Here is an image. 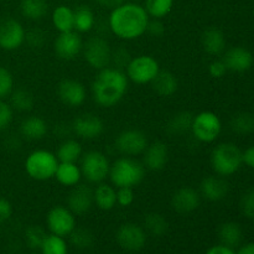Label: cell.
Segmentation results:
<instances>
[{
	"instance_id": "15",
	"label": "cell",
	"mask_w": 254,
	"mask_h": 254,
	"mask_svg": "<svg viewBox=\"0 0 254 254\" xmlns=\"http://www.w3.org/2000/svg\"><path fill=\"white\" fill-rule=\"evenodd\" d=\"M83 49L81 34L77 31L60 32L54 41L55 55L64 61H72L76 59Z\"/></svg>"
},
{
	"instance_id": "9",
	"label": "cell",
	"mask_w": 254,
	"mask_h": 254,
	"mask_svg": "<svg viewBox=\"0 0 254 254\" xmlns=\"http://www.w3.org/2000/svg\"><path fill=\"white\" fill-rule=\"evenodd\" d=\"M82 52H83L84 61L87 62V64L97 71L111 66L112 47L104 37H89L86 42H83Z\"/></svg>"
},
{
	"instance_id": "34",
	"label": "cell",
	"mask_w": 254,
	"mask_h": 254,
	"mask_svg": "<svg viewBox=\"0 0 254 254\" xmlns=\"http://www.w3.org/2000/svg\"><path fill=\"white\" fill-rule=\"evenodd\" d=\"M10 102L9 104L12 107V109L19 112H30L34 108L35 98L31 92L27 89L19 88L14 89L11 94L9 96Z\"/></svg>"
},
{
	"instance_id": "52",
	"label": "cell",
	"mask_w": 254,
	"mask_h": 254,
	"mask_svg": "<svg viewBox=\"0 0 254 254\" xmlns=\"http://www.w3.org/2000/svg\"><path fill=\"white\" fill-rule=\"evenodd\" d=\"M236 254H254V243H246L241 246Z\"/></svg>"
},
{
	"instance_id": "37",
	"label": "cell",
	"mask_w": 254,
	"mask_h": 254,
	"mask_svg": "<svg viewBox=\"0 0 254 254\" xmlns=\"http://www.w3.org/2000/svg\"><path fill=\"white\" fill-rule=\"evenodd\" d=\"M40 250L42 254H68V245L64 237L50 233L45 237Z\"/></svg>"
},
{
	"instance_id": "12",
	"label": "cell",
	"mask_w": 254,
	"mask_h": 254,
	"mask_svg": "<svg viewBox=\"0 0 254 254\" xmlns=\"http://www.w3.org/2000/svg\"><path fill=\"white\" fill-rule=\"evenodd\" d=\"M148 233L143 226L133 222L123 223L116 232V241L119 247L128 252H139L146 245Z\"/></svg>"
},
{
	"instance_id": "8",
	"label": "cell",
	"mask_w": 254,
	"mask_h": 254,
	"mask_svg": "<svg viewBox=\"0 0 254 254\" xmlns=\"http://www.w3.org/2000/svg\"><path fill=\"white\" fill-rule=\"evenodd\" d=\"M191 133L200 143H213L222 131V122L220 117L210 111H203L193 116Z\"/></svg>"
},
{
	"instance_id": "22",
	"label": "cell",
	"mask_w": 254,
	"mask_h": 254,
	"mask_svg": "<svg viewBox=\"0 0 254 254\" xmlns=\"http://www.w3.org/2000/svg\"><path fill=\"white\" fill-rule=\"evenodd\" d=\"M49 127L46 121L39 116H29L20 123V135L31 141H37L47 135Z\"/></svg>"
},
{
	"instance_id": "19",
	"label": "cell",
	"mask_w": 254,
	"mask_h": 254,
	"mask_svg": "<svg viewBox=\"0 0 254 254\" xmlns=\"http://www.w3.org/2000/svg\"><path fill=\"white\" fill-rule=\"evenodd\" d=\"M223 62L228 71L237 72H247L253 66V55L250 50L242 46H235L228 49L223 54Z\"/></svg>"
},
{
	"instance_id": "51",
	"label": "cell",
	"mask_w": 254,
	"mask_h": 254,
	"mask_svg": "<svg viewBox=\"0 0 254 254\" xmlns=\"http://www.w3.org/2000/svg\"><path fill=\"white\" fill-rule=\"evenodd\" d=\"M96 2L98 5H101V6L106 7V9L113 10L114 7L119 6L123 2H126V0H96Z\"/></svg>"
},
{
	"instance_id": "46",
	"label": "cell",
	"mask_w": 254,
	"mask_h": 254,
	"mask_svg": "<svg viewBox=\"0 0 254 254\" xmlns=\"http://www.w3.org/2000/svg\"><path fill=\"white\" fill-rule=\"evenodd\" d=\"M227 67H226L223 60H213L210 64H208V73L212 78H222L225 74L227 73Z\"/></svg>"
},
{
	"instance_id": "40",
	"label": "cell",
	"mask_w": 254,
	"mask_h": 254,
	"mask_svg": "<svg viewBox=\"0 0 254 254\" xmlns=\"http://www.w3.org/2000/svg\"><path fill=\"white\" fill-rule=\"evenodd\" d=\"M14 91V77L4 66H0V99H5Z\"/></svg>"
},
{
	"instance_id": "4",
	"label": "cell",
	"mask_w": 254,
	"mask_h": 254,
	"mask_svg": "<svg viewBox=\"0 0 254 254\" xmlns=\"http://www.w3.org/2000/svg\"><path fill=\"white\" fill-rule=\"evenodd\" d=\"M60 161L56 154L46 149H36L25 159L24 168L27 176L35 181H49L55 179Z\"/></svg>"
},
{
	"instance_id": "27",
	"label": "cell",
	"mask_w": 254,
	"mask_h": 254,
	"mask_svg": "<svg viewBox=\"0 0 254 254\" xmlns=\"http://www.w3.org/2000/svg\"><path fill=\"white\" fill-rule=\"evenodd\" d=\"M52 25L59 32H68L74 30V10L67 5H59L52 11Z\"/></svg>"
},
{
	"instance_id": "48",
	"label": "cell",
	"mask_w": 254,
	"mask_h": 254,
	"mask_svg": "<svg viewBox=\"0 0 254 254\" xmlns=\"http://www.w3.org/2000/svg\"><path fill=\"white\" fill-rule=\"evenodd\" d=\"M146 32H149V34H150L151 36H154V37L163 36L164 32H165V27H164V24L161 22V19L149 20Z\"/></svg>"
},
{
	"instance_id": "43",
	"label": "cell",
	"mask_w": 254,
	"mask_h": 254,
	"mask_svg": "<svg viewBox=\"0 0 254 254\" xmlns=\"http://www.w3.org/2000/svg\"><path fill=\"white\" fill-rule=\"evenodd\" d=\"M131 56L129 55V52L127 51L124 47H118L116 51L112 50V62L111 64H114L116 68H126L128 62L130 61Z\"/></svg>"
},
{
	"instance_id": "44",
	"label": "cell",
	"mask_w": 254,
	"mask_h": 254,
	"mask_svg": "<svg viewBox=\"0 0 254 254\" xmlns=\"http://www.w3.org/2000/svg\"><path fill=\"white\" fill-rule=\"evenodd\" d=\"M134 191L131 188L117 189V205L121 207H129L134 202Z\"/></svg>"
},
{
	"instance_id": "35",
	"label": "cell",
	"mask_w": 254,
	"mask_h": 254,
	"mask_svg": "<svg viewBox=\"0 0 254 254\" xmlns=\"http://www.w3.org/2000/svg\"><path fill=\"white\" fill-rule=\"evenodd\" d=\"M231 129L240 135H248L254 131V116L248 112L235 114L230 122Z\"/></svg>"
},
{
	"instance_id": "41",
	"label": "cell",
	"mask_w": 254,
	"mask_h": 254,
	"mask_svg": "<svg viewBox=\"0 0 254 254\" xmlns=\"http://www.w3.org/2000/svg\"><path fill=\"white\" fill-rule=\"evenodd\" d=\"M14 119V109L4 99H0V131L9 128Z\"/></svg>"
},
{
	"instance_id": "7",
	"label": "cell",
	"mask_w": 254,
	"mask_h": 254,
	"mask_svg": "<svg viewBox=\"0 0 254 254\" xmlns=\"http://www.w3.org/2000/svg\"><path fill=\"white\" fill-rule=\"evenodd\" d=\"M82 176L91 184L104 183L109 176L111 163L106 154L99 150H89L79 159Z\"/></svg>"
},
{
	"instance_id": "36",
	"label": "cell",
	"mask_w": 254,
	"mask_h": 254,
	"mask_svg": "<svg viewBox=\"0 0 254 254\" xmlns=\"http://www.w3.org/2000/svg\"><path fill=\"white\" fill-rule=\"evenodd\" d=\"M146 12L153 19H163L168 16L174 6V0H144Z\"/></svg>"
},
{
	"instance_id": "25",
	"label": "cell",
	"mask_w": 254,
	"mask_h": 254,
	"mask_svg": "<svg viewBox=\"0 0 254 254\" xmlns=\"http://www.w3.org/2000/svg\"><path fill=\"white\" fill-rule=\"evenodd\" d=\"M93 202L102 211L113 210L117 206V189L111 184H97L93 189Z\"/></svg>"
},
{
	"instance_id": "20",
	"label": "cell",
	"mask_w": 254,
	"mask_h": 254,
	"mask_svg": "<svg viewBox=\"0 0 254 254\" xmlns=\"http://www.w3.org/2000/svg\"><path fill=\"white\" fill-rule=\"evenodd\" d=\"M230 186L228 183L220 175H210L202 179L200 184L201 197L211 202H218L228 195Z\"/></svg>"
},
{
	"instance_id": "30",
	"label": "cell",
	"mask_w": 254,
	"mask_h": 254,
	"mask_svg": "<svg viewBox=\"0 0 254 254\" xmlns=\"http://www.w3.org/2000/svg\"><path fill=\"white\" fill-rule=\"evenodd\" d=\"M20 11L25 19L39 21L46 16L49 11V4L46 0H21Z\"/></svg>"
},
{
	"instance_id": "42",
	"label": "cell",
	"mask_w": 254,
	"mask_h": 254,
	"mask_svg": "<svg viewBox=\"0 0 254 254\" xmlns=\"http://www.w3.org/2000/svg\"><path fill=\"white\" fill-rule=\"evenodd\" d=\"M240 208L245 217L254 220V191H248L242 196Z\"/></svg>"
},
{
	"instance_id": "21",
	"label": "cell",
	"mask_w": 254,
	"mask_h": 254,
	"mask_svg": "<svg viewBox=\"0 0 254 254\" xmlns=\"http://www.w3.org/2000/svg\"><path fill=\"white\" fill-rule=\"evenodd\" d=\"M169 161V148L164 141H154L146 146L143 153V164L145 169L151 171H160Z\"/></svg>"
},
{
	"instance_id": "18",
	"label": "cell",
	"mask_w": 254,
	"mask_h": 254,
	"mask_svg": "<svg viewBox=\"0 0 254 254\" xmlns=\"http://www.w3.org/2000/svg\"><path fill=\"white\" fill-rule=\"evenodd\" d=\"M201 195L191 186H183L178 189L171 196V207L180 215H188L200 207Z\"/></svg>"
},
{
	"instance_id": "2",
	"label": "cell",
	"mask_w": 254,
	"mask_h": 254,
	"mask_svg": "<svg viewBox=\"0 0 254 254\" xmlns=\"http://www.w3.org/2000/svg\"><path fill=\"white\" fill-rule=\"evenodd\" d=\"M129 79L126 72L116 67L98 71L92 82V96L102 108H112L121 103L128 92Z\"/></svg>"
},
{
	"instance_id": "53",
	"label": "cell",
	"mask_w": 254,
	"mask_h": 254,
	"mask_svg": "<svg viewBox=\"0 0 254 254\" xmlns=\"http://www.w3.org/2000/svg\"><path fill=\"white\" fill-rule=\"evenodd\" d=\"M131 1H134V2H140V1H144V0H131Z\"/></svg>"
},
{
	"instance_id": "11",
	"label": "cell",
	"mask_w": 254,
	"mask_h": 254,
	"mask_svg": "<svg viewBox=\"0 0 254 254\" xmlns=\"http://www.w3.org/2000/svg\"><path fill=\"white\" fill-rule=\"evenodd\" d=\"M46 226L52 235L68 237L72 231L77 227L76 216L67 206H54L46 215Z\"/></svg>"
},
{
	"instance_id": "1",
	"label": "cell",
	"mask_w": 254,
	"mask_h": 254,
	"mask_svg": "<svg viewBox=\"0 0 254 254\" xmlns=\"http://www.w3.org/2000/svg\"><path fill=\"white\" fill-rule=\"evenodd\" d=\"M150 16L139 2L126 1L114 7L108 17L112 34L118 39L133 41L143 36L148 29Z\"/></svg>"
},
{
	"instance_id": "13",
	"label": "cell",
	"mask_w": 254,
	"mask_h": 254,
	"mask_svg": "<svg viewBox=\"0 0 254 254\" xmlns=\"http://www.w3.org/2000/svg\"><path fill=\"white\" fill-rule=\"evenodd\" d=\"M26 39V31L17 20L7 17L0 21V49L15 51L20 49Z\"/></svg>"
},
{
	"instance_id": "39",
	"label": "cell",
	"mask_w": 254,
	"mask_h": 254,
	"mask_svg": "<svg viewBox=\"0 0 254 254\" xmlns=\"http://www.w3.org/2000/svg\"><path fill=\"white\" fill-rule=\"evenodd\" d=\"M46 236L47 233L45 232V230L42 227L35 225L30 226L25 231V242H26L29 248L37 250V248H41V245Z\"/></svg>"
},
{
	"instance_id": "29",
	"label": "cell",
	"mask_w": 254,
	"mask_h": 254,
	"mask_svg": "<svg viewBox=\"0 0 254 254\" xmlns=\"http://www.w3.org/2000/svg\"><path fill=\"white\" fill-rule=\"evenodd\" d=\"M218 238L221 245H225L230 248H236L241 245L243 240V232L241 226L237 222H225L218 228Z\"/></svg>"
},
{
	"instance_id": "49",
	"label": "cell",
	"mask_w": 254,
	"mask_h": 254,
	"mask_svg": "<svg viewBox=\"0 0 254 254\" xmlns=\"http://www.w3.org/2000/svg\"><path fill=\"white\" fill-rule=\"evenodd\" d=\"M242 163L246 164L248 168L254 169V145L242 151Z\"/></svg>"
},
{
	"instance_id": "28",
	"label": "cell",
	"mask_w": 254,
	"mask_h": 254,
	"mask_svg": "<svg viewBox=\"0 0 254 254\" xmlns=\"http://www.w3.org/2000/svg\"><path fill=\"white\" fill-rule=\"evenodd\" d=\"M55 154L60 163H77L83 155V149L76 139H66L57 146Z\"/></svg>"
},
{
	"instance_id": "14",
	"label": "cell",
	"mask_w": 254,
	"mask_h": 254,
	"mask_svg": "<svg viewBox=\"0 0 254 254\" xmlns=\"http://www.w3.org/2000/svg\"><path fill=\"white\" fill-rule=\"evenodd\" d=\"M71 130L74 135L84 140H94L104 131V123L97 114L83 113L73 119Z\"/></svg>"
},
{
	"instance_id": "3",
	"label": "cell",
	"mask_w": 254,
	"mask_h": 254,
	"mask_svg": "<svg viewBox=\"0 0 254 254\" xmlns=\"http://www.w3.org/2000/svg\"><path fill=\"white\" fill-rule=\"evenodd\" d=\"M145 166L131 156H121L111 164L109 180L116 189L138 186L145 178Z\"/></svg>"
},
{
	"instance_id": "50",
	"label": "cell",
	"mask_w": 254,
	"mask_h": 254,
	"mask_svg": "<svg viewBox=\"0 0 254 254\" xmlns=\"http://www.w3.org/2000/svg\"><path fill=\"white\" fill-rule=\"evenodd\" d=\"M205 254H236V252L233 248L227 247V246L217 245V246H213V247L208 248L207 252H206Z\"/></svg>"
},
{
	"instance_id": "32",
	"label": "cell",
	"mask_w": 254,
	"mask_h": 254,
	"mask_svg": "<svg viewBox=\"0 0 254 254\" xmlns=\"http://www.w3.org/2000/svg\"><path fill=\"white\" fill-rule=\"evenodd\" d=\"M96 24V16L91 7L81 5L74 10V31L78 34L89 32Z\"/></svg>"
},
{
	"instance_id": "6",
	"label": "cell",
	"mask_w": 254,
	"mask_h": 254,
	"mask_svg": "<svg viewBox=\"0 0 254 254\" xmlns=\"http://www.w3.org/2000/svg\"><path fill=\"white\" fill-rule=\"evenodd\" d=\"M160 64L150 55H138L131 57L126 67V74L129 81L136 84H150L160 72Z\"/></svg>"
},
{
	"instance_id": "16",
	"label": "cell",
	"mask_w": 254,
	"mask_h": 254,
	"mask_svg": "<svg viewBox=\"0 0 254 254\" xmlns=\"http://www.w3.org/2000/svg\"><path fill=\"white\" fill-rule=\"evenodd\" d=\"M57 96L67 107L76 108L86 102L87 89L82 82L73 78H64L57 86Z\"/></svg>"
},
{
	"instance_id": "10",
	"label": "cell",
	"mask_w": 254,
	"mask_h": 254,
	"mask_svg": "<svg viewBox=\"0 0 254 254\" xmlns=\"http://www.w3.org/2000/svg\"><path fill=\"white\" fill-rule=\"evenodd\" d=\"M149 140L146 134L143 130L136 128H128L122 130L117 135L114 146L123 156H138L143 155Z\"/></svg>"
},
{
	"instance_id": "17",
	"label": "cell",
	"mask_w": 254,
	"mask_h": 254,
	"mask_svg": "<svg viewBox=\"0 0 254 254\" xmlns=\"http://www.w3.org/2000/svg\"><path fill=\"white\" fill-rule=\"evenodd\" d=\"M93 205V189L83 184L73 186L67 196V207L74 216L86 215Z\"/></svg>"
},
{
	"instance_id": "33",
	"label": "cell",
	"mask_w": 254,
	"mask_h": 254,
	"mask_svg": "<svg viewBox=\"0 0 254 254\" xmlns=\"http://www.w3.org/2000/svg\"><path fill=\"white\" fill-rule=\"evenodd\" d=\"M144 230L154 237H161L169 230V222L163 215L158 212H150L144 217Z\"/></svg>"
},
{
	"instance_id": "26",
	"label": "cell",
	"mask_w": 254,
	"mask_h": 254,
	"mask_svg": "<svg viewBox=\"0 0 254 254\" xmlns=\"http://www.w3.org/2000/svg\"><path fill=\"white\" fill-rule=\"evenodd\" d=\"M81 168L77 163H60L57 166L55 179L57 183L66 188H73L78 185L82 180Z\"/></svg>"
},
{
	"instance_id": "24",
	"label": "cell",
	"mask_w": 254,
	"mask_h": 254,
	"mask_svg": "<svg viewBox=\"0 0 254 254\" xmlns=\"http://www.w3.org/2000/svg\"><path fill=\"white\" fill-rule=\"evenodd\" d=\"M150 84L153 91L158 96L165 97V98L174 96L179 89L178 77L173 72L163 71V69H160L158 76L154 78V81Z\"/></svg>"
},
{
	"instance_id": "5",
	"label": "cell",
	"mask_w": 254,
	"mask_h": 254,
	"mask_svg": "<svg viewBox=\"0 0 254 254\" xmlns=\"http://www.w3.org/2000/svg\"><path fill=\"white\" fill-rule=\"evenodd\" d=\"M242 164V151L233 143L218 144L211 153V166L222 178L237 173Z\"/></svg>"
},
{
	"instance_id": "47",
	"label": "cell",
	"mask_w": 254,
	"mask_h": 254,
	"mask_svg": "<svg viewBox=\"0 0 254 254\" xmlns=\"http://www.w3.org/2000/svg\"><path fill=\"white\" fill-rule=\"evenodd\" d=\"M12 216V205L7 198L0 197V223L10 220Z\"/></svg>"
},
{
	"instance_id": "23",
	"label": "cell",
	"mask_w": 254,
	"mask_h": 254,
	"mask_svg": "<svg viewBox=\"0 0 254 254\" xmlns=\"http://www.w3.org/2000/svg\"><path fill=\"white\" fill-rule=\"evenodd\" d=\"M201 45L206 54L211 56H220L226 50L225 34L217 27H210L203 31L201 36Z\"/></svg>"
},
{
	"instance_id": "38",
	"label": "cell",
	"mask_w": 254,
	"mask_h": 254,
	"mask_svg": "<svg viewBox=\"0 0 254 254\" xmlns=\"http://www.w3.org/2000/svg\"><path fill=\"white\" fill-rule=\"evenodd\" d=\"M72 245L79 250H86L89 248L93 243V235L89 230L82 227H76L68 236Z\"/></svg>"
},
{
	"instance_id": "31",
	"label": "cell",
	"mask_w": 254,
	"mask_h": 254,
	"mask_svg": "<svg viewBox=\"0 0 254 254\" xmlns=\"http://www.w3.org/2000/svg\"><path fill=\"white\" fill-rule=\"evenodd\" d=\"M193 114L190 112H179L173 118L168 122L166 126V131L170 135H183L191 130V124H192Z\"/></svg>"
},
{
	"instance_id": "45",
	"label": "cell",
	"mask_w": 254,
	"mask_h": 254,
	"mask_svg": "<svg viewBox=\"0 0 254 254\" xmlns=\"http://www.w3.org/2000/svg\"><path fill=\"white\" fill-rule=\"evenodd\" d=\"M45 40H46L45 32L40 29H34L31 31L26 32V39H25V41H27V44L31 47H34V49H40V47L44 46Z\"/></svg>"
}]
</instances>
